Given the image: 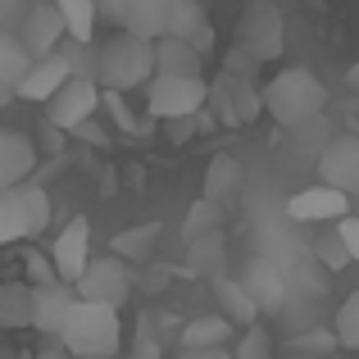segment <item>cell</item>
<instances>
[{"label":"cell","instance_id":"31","mask_svg":"<svg viewBox=\"0 0 359 359\" xmlns=\"http://www.w3.org/2000/svg\"><path fill=\"white\" fill-rule=\"evenodd\" d=\"M219 264H223V232L191 241V269H196V273H214Z\"/></svg>","mask_w":359,"mask_h":359},{"label":"cell","instance_id":"3","mask_svg":"<svg viewBox=\"0 0 359 359\" xmlns=\"http://www.w3.org/2000/svg\"><path fill=\"white\" fill-rule=\"evenodd\" d=\"M264 114L282 128H300V123L318 118L327 105V87L309 69H282L278 78H269V87L259 91Z\"/></svg>","mask_w":359,"mask_h":359},{"label":"cell","instance_id":"10","mask_svg":"<svg viewBox=\"0 0 359 359\" xmlns=\"http://www.w3.org/2000/svg\"><path fill=\"white\" fill-rule=\"evenodd\" d=\"M164 36H177V41L196 46L201 55L214 50V27L205 18L201 0H164Z\"/></svg>","mask_w":359,"mask_h":359},{"label":"cell","instance_id":"20","mask_svg":"<svg viewBox=\"0 0 359 359\" xmlns=\"http://www.w3.org/2000/svg\"><path fill=\"white\" fill-rule=\"evenodd\" d=\"M214 296H219L223 305V318H228L232 327H255V318H259V305H255V296L241 287L237 278H214Z\"/></svg>","mask_w":359,"mask_h":359},{"label":"cell","instance_id":"12","mask_svg":"<svg viewBox=\"0 0 359 359\" xmlns=\"http://www.w3.org/2000/svg\"><path fill=\"white\" fill-rule=\"evenodd\" d=\"M210 100L223 114V123H232V128L259 118V109H264V100H259V91L250 87V78H237V73H223V78L210 87Z\"/></svg>","mask_w":359,"mask_h":359},{"label":"cell","instance_id":"30","mask_svg":"<svg viewBox=\"0 0 359 359\" xmlns=\"http://www.w3.org/2000/svg\"><path fill=\"white\" fill-rule=\"evenodd\" d=\"M332 337H337V346H346V351H359V291H351V296L341 300Z\"/></svg>","mask_w":359,"mask_h":359},{"label":"cell","instance_id":"9","mask_svg":"<svg viewBox=\"0 0 359 359\" xmlns=\"http://www.w3.org/2000/svg\"><path fill=\"white\" fill-rule=\"evenodd\" d=\"M50 264H55V278L69 282V287L82 278V273H87V264H91V223L82 219V214L60 232V237H55Z\"/></svg>","mask_w":359,"mask_h":359},{"label":"cell","instance_id":"2","mask_svg":"<svg viewBox=\"0 0 359 359\" xmlns=\"http://www.w3.org/2000/svg\"><path fill=\"white\" fill-rule=\"evenodd\" d=\"M60 346L73 359H114L123 346V318L109 305H87V300H73L69 318H64Z\"/></svg>","mask_w":359,"mask_h":359},{"label":"cell","instance_id":"27","mask_svg":"<svg viewBox=\"0 0 359 359\" xmlns=\"http://www.w3.org/2000/svg\"><path fill=\"white\" fill-rule=\"evenodd\" d=\"M214 232H223V205H214V201H196L191 210H187V223H182V237L187 245L191 241H201V237H214Z\"/></svg>","mask_w":359,"mask_h":359},{"label":"cell","instance_id":"32","mask_svg":"<svg viewBox=\"0 0 359 359\" xmlns=\"http://www.w3.org/2000/svg\"><path fill=\"white\" fill-rule=\"evenodd\" d=\"M232 359H273V341L264 327H245L237 351H232Z\"/></svg>","mask_w":359,"mask_h":359},{"label":"cell","instance_id":"24","mask_svg":"<svg viewBox=\"0 0 359 359\" xmlns=\"http://www.w3.org/2000/svg\"><path fill=\"white\" fill-rule=\"evenodd\" d=\"M237 187H241V164L232 155H214L210 168H205V201L223 205Z\"/></svg>","mask_w":359,"mask_h":359},{"label":"cell","instance_id":"37","mask_svg":"<svg viewBox=\"0 0 359 359\" xmlns=\"http://www.w3.org/2000/svg\"><path fill=\"white\" fill-rule=\"evenodd\" d=\"M255 69H259V60H255V55H245L241 46H232V50H228V73H237V78H250Z\"/></svg>","mask_w":359,"mask_h":359},{"label":"cell","instance_id":"8","mask_svg":"<svg viewBox=\"0 0 359 359\" xmlns=\"http://www.w3.org/2000/svg\"><path fill=\"white\" fill-rule=\"evenodd\" d=\"M318 182L341 196H359V137H332L318 150Z\"/></svg>","mask_w":359,"mask_h":359},{"label":"cell","instance_id":"23","mask_svg":"<svg viewBox=\"0 0 359 359\" xmlns=\"http://www.w3.org/2000/svg\"><path fill=\"white\" fill-rule=\"evenodd\" d=\"M123 32L141 36V41H159L164 36V0H132L123 14Z\"/></svg>","mask_w":359,"mask_h":359},{"label":"cell","instance_id":"36","mask_svg":"<svg viewBox=\"0 0 359 359\" xmlns=\"http://www.w3.org/2000/svg\"><path fill=\"white\" fill-rule=\"evenodd\" d=\"M91 5H96V14L109 23V32H118V27H123V14H128L132 0H91Z\"/></svg>","mask_w":359,"mask_h":359},{"label":"cell","instance_id":"33","mask_svg":"<svg viewBox=\"0 0 359 359\" xmlns=\"http://www.w3.org/2000/svg\"><path fill=\"white\" fill-rule=\"evenodd\" d=\"M314 250H318V259H323L327 269H346V264H351V255H346V245H341V237H337V228L327 232V237H318Z\"/></svg>","mask_w":359,"mask_h":359},{"label":"cell","instance_id":"19","mask_svg":"<svg viewBox=\"0 0 359 359\" xmlns=\"http://www.w3.org/2000/svg\"><path fill=\"white\" fill-rule=\"evenodd\" d=\"M232 323L223 314H201L182 327V351H228Z\"/></svg>","mask_w":359,"mask_h":359},{"label":"cell","instance_id":"41","mask_svg":"<svg viewBox=\"0 0 359 359\" xmlns=\"http://www.w3.org/2000/svg\"><path fill=\"white\" fill-rule=\"evenodd\" d=\"M9 100H14V91H9V87H0V109H5Z\"/></svg>","mask_w":359,"mask_h":359},{"label":"cell","instance_id":"17","mask_svg":"<svg viewBox=\"0 0 359 359\" xmlns=\"http://www.w3.org/2000/svg\"><path fill=\"white\" fill-rule=\"evenodd\" d=\"M155 73H177V78H205V55L177 36L155 41Z\"/></svg>","mask_w":359,"mask_h":359},{"label":"cell","instance_id":"13","mask_svg":"<svg viewBox=\"0 0 359 359\" xmlns=\"http://www.w3.org/2000/svg\"><path fill=\"white\" fill-rule=\"evenodd\" d=\"M73 287L69 282H50V287H32V332H41L46 341H60L64 318L73 309Z\"/></svg>","mask_w":359,"mask_h":359},{"label":"cell","instance_id":"29","mask_svg":"<svg viewBox=\"0 0 359 359\" xmlns=\"http://www.w3.org/2000/svg\"><path fill=\"white\" fill-rule=\"evenodd\" d=\"M23 237H32V232H27L18 191L9 187V191H0V245H14V241H23Z\"/></svg>","mask_w":359,"mask_h":359},{"label":"cell","instance_id":"4","mask_svg":"<svg viewBox=\"0 0 359 359\" xmlns=\"http://www.w3.org/2000/svg\"><path fill=\"white\" fill-rule=\"evenodd\" d=\"M210 105V82L205 78H177V73H155L146 87V114L159 123L196 118Z\"/></svg>","mask_w":359,"mask_h":359},{"label":"cell","instance_id":"35","mask_svg":"<svg viewBox=\"0 0 359 359\" xmlns=\"http://www.w3.org/2000/svg\"><path fill=\"white\" fill-rule=\"evenodd\" d=\"M337 237H341V245H346V255L359 264V219L355 214H346V219H337Z\"/></svg>","mask_w":359,"mask_h":359},{"label":"cell","instance_id":"1","mask_svg":"<svg viewBox=\"0 0 359 359\" xmlns=\"http://www.w3.org/2000/svg\"><path fill=\"white\" fill-rule=\"evenodd\" d=\"M155 78V41H141L132 32H109L105 41H96V87L128 96L137 87H150Z\"/></svg>","mask_w":359,"mask_h":359},{"label":"cell","instance_id":"22","mask_svg":"<svg viewBox=\"0 0 359 359\" xmlns=\"http://www.w3.org/2000/svg\"><path fill=\"white\" fill-rule=\"evenodd\" d=\"M55 9H60V18H64V32H69V41L96 46V23H100V14H96V5H91V0H55Z\"/></svg>","mask_w":359,"mask_h":359},{"label":"cell","instance_id":"14","mask_svg":"<svg viewBox=\"0 0 359 359\" xmlns=\"http://www.w3.org/2000/svg\"><path fill=\"white\" fill-rule=\"evenodd\" d=\"M287 214L296 223H337V219H346L351 214V196H341V191H332V187H305V191H296L287 201Z\"/></svg>","mask_w":359,"mask_h":359},{"label":"cell","instance_id":"40","mask_svg":"<svg viewBox=\"0 0 359 359\" xmlns=\"http://www.w3.org/2000/svg\"><path fill=\"white\" fill-rule=\"evenodd\" d=\"M346 82H351V91H359V64H351V73H346Z\"/></svg>","mask_w":359,"mask_h":359},{"label":"cell","instance_id":"28","mask_svg":"<svg viewBox=\"0 0 359 359\" xmlns=\"http://www.w3.org/2000/svg\"><path fill=\"white\" fill-rule=\"evenodd\" d=\"M18 205H23V219H27V232L32 237H41L46 228H50V196H46V187H32V182H18Z\"/></svg>","mask_w":359,"mask_h":359},{"label":"cell","instance_id":"21","mask_svg":"<svg viewBox=\"0 0 359 359\" xmlns=\"http://www.w3.org/2000/svg\"><path fill=\"white\" fill-rule=\"evenodd\" d=\"M32 327V287L27 282H0V332Z\"/></svg>","mask_w":359,"mask_h":359},{"label":"cell","instance_id":"25","mask_svg":"<svg viewBox=\"0 0 359 359\" xmlns=\"http://www.w3.org/2000/svg\"><path fill=\"white\" fill-rule=\"evenodd\" d=\"M155 241H159V223H141V228H132V232H118V237L109 241V255L123 259V264H146Z\"/></svg>","mask_w":359,"mask_h":359},{"label":"cell","instance_id":"11","mask_svg":"<svg viewBox=\"0 0 359 359\" xmlns=\"http://www.w3.org/2000/svg\"><path fill=\"white\" fill-rule=\"evenodd\" d=\"M18 41L27 46V55H32V60H46V55H55L64 41H69V32H64V18H60V9H55V0L27 9L23 27H18Z\"/></svg>","mask_w":359,"mask_h":359},{"label":"cell","instance_id":"39","mask_svg":"<svg viewBox=\"0 0 359 359\" xmlns=\"http://www.w3.org/2000/svg\"><path fill=\"white\" fill-rule=\"evenodd\" d=\"M36 359H73V355L64 351L60 341H46V346H41V355H36Z\"/></svg>","mask_w":359,"mask_h":359},{"label":"cell","instance_id":"38","mask_svg":"<svg viewBox=\"0 0 359 359\" xmlns=\"http://www.w3.org/2000/svg\"><path fill=\"white\" fill-rule=\"evenodd\" d=\"M177 359H232V351H177Z\"/></svg>","mask_w":359,"mask_h":359},{"label":"cell","instance_id":"18","mask_svg":"<svg viewBox=\"0 0 359 359\" xmlns=\"http://www.w3.org/2000/svg\"><path fill=\"white\" fill-rule=\"evenodd\" d=\"M241 287L255 296L259 314H273V309L282 305V296H287V282H282V273L273 269L269 259H255V264H250V273L241 278Z\"/></svg>","mask_w":359,"mask_h":359},{"label":"cell","instance_id":"5","mask_svg":"<svg viewBox=\"0 0 359 359\" xmlns=\"http://www.w3.org/2000/svg\"><path fill=\"white\" fill-rule=\"evenodd\" d=\"M73 296L87 300V305H109V309H123V300L132 296V269L123 259H91L87 273L73 282Z\"/></svg>","mask_w":359,"mask_h":359},{"label":"cell","instance_id":"34","mask_svg":"<svg viewBox=\"0 0 359 359\" xmlns=\"http://www.w3.org/2000/svg\"><path fill=\"white\" fill-rule=\"evenodd\" d=\"M50 282H60L50 255H27V287H50Z\"/></svg>","mask_w":359,"mask_h":359},{"label":"cell","instance_id":"7","mask_svg":"<svg viewBox=\"0 0 359 359\" xmlns=\"http://www.w3.org/2000/svg\"><path fill=\"white\" fill-rule=\"evenodd\" d=\"M100 96H105V91H100L96 82H87V78H69L50 100H46V123H50L55 132H78L82 123L96 118Z\"/></svg>","mask_w":359,"mask_h":359},{"label":"cell","instance_id":"15","mask_svg":"<svg viewBox=\"0 0 359 359\" xmlns=\"http://www.w3.org/2000/svg\"><path fill=\"white\" fill-rule=\"evenodd\" d=\"M69 78H73L69 64H64V55L55 50V55H46V60H32V69H27V78L14 87V96L18 100H32V105H46V100H50Z\"/></svg>","mask_w":359,"mask_h":359},{"label":"cell","instance_id":"16","mask_svg":"<svg viewBox=\"0 0 359 359\" xmlns=\"http://www.w3.org/2000/svg\"><path fill=\"white\" fill-rule=\"evenodd\" d=\"M32 168H36V146L23 132L0 128V177H5L9 187H18V182L32 177Z\"/></svg>","mask_w":359,"mask_h":359},{"label":"cell","instance_id":"26","mask_svg":"<svg viewBox=\"0 0 359 359\" xmlns=\"http://www.w3.org/2000/svg\"><path fill=\"white\" fill-rule=\"evenodd\" d=\"M27 69H32V55L18 41V32H0V87L14 91L27 78Z\"/></svg>","mask_w":359,"mask_h":359},{"label":"cell","instance_id":"6","mask_svg":"<svg viewBox=\"0 0 359 359\" xmlns=\"http://www.w3.org/2000/svg\"><path fill=\"white\" fill-rule=\"evenodd\" d=\"M282 36H287V23H282V9L278 5H250L241 14V23H237V46L245 55H255L259 64H269V60H278L282 55Z\"/></svg>","mask_w":359,"mask_h":359}]
</instances>
